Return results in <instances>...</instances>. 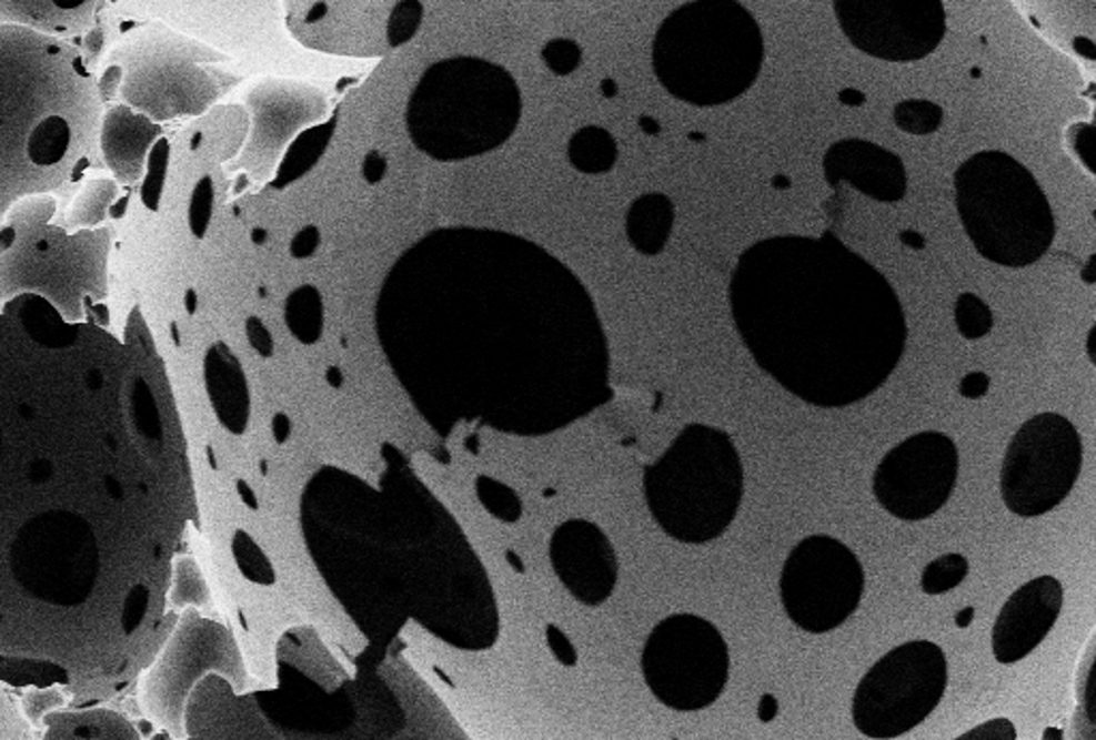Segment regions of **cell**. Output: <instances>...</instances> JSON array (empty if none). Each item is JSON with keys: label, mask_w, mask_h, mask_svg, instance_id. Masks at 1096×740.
Returning <instances> with one entry per match:
<instances>
[{"label": "cell", "mask_w": 1096, "mask_h": 740, "mask_svg": "<svg viewBox=\"0 0 1096 740\" xmlns=\"http://www.w3.org/2000/svg\"><path fill=\"white\" fill-rule=\"evenodd\" d=\"M945 112L929 99H906L893 108V122L908 135H929L943 126Z\"/></svg>", "instance_id": "obj_18"}, {"label": "cell", "mask_w": 1096, "mask_h": 740, "mask_svg": "<svg viewBox=\"0 0 1096 740\" xmlns=\"http://www.w3.org/2000/svg\"><path fill=\"white\" fill-rule=\"evenodd\" d=\"M549 557L557 580L579 604L597 608L617 587L620 561L613 541L595 523L570 518L549 544Z\"/></svg>", "instance_id": "obj_13"}, {"label": "cell", "mask_w": 1096, "mask_h": 740, "mask_svg": "<svg viewBox=\"0 0 1096 740\" xmlns=\"http://www.w3.org/2000/svg\"><path fill=\"white\" fill-rule=\"evenodd\" d=\"M947 685V655L938 645H899L861 677L851 702L853 726L865 739H899L938 709Z\"/></svg>", "instance_id": "obj_8"}, {"label": "cell", "mask_w": 1096, "mask_h": 740, "mask_svg": "<svg viewBox=\"0 0 1096 740\" xmlns=\"http://www.w3.org/2000/svg\"><path fill=\"white\" fill-rule=\"evenodd\" d=\"M385 170H388V163L380 152L373 150L366 154V159L362 163V174H364L366 182L378 184L380 180L384 179Z\"/></svg>", "instance_id": "obj_35"}, {"label": "cell", "mask_w": 1096, "mask_h": 740, "mask_svg": "<svg viewBox=\"0 0 1096 740\" xmlns=\"http://www.w3.org/2000/svg\"><path fill=\"white\" fill-rule=\"evenodd\" d=\"M101 48H103V30H90L89 34H87V50H89L92 57H99Z\"/></svg>", "instance_id": "obj_38"}, {"label": "cell", "mask_w": 1096, "mask_h": 740, "mask_svg": "<svg viewBox=\"0 0 1096 740\" xmlns=\"http://www.w3.org/2000/svg\"><path fill=\"white\" fill-rule=\"evenodd\" d=\"M741 343L788 394L818 409L869 398L899 366L908 322L887 276L831 230L763 237L728 281Z\"/></svg>", "instance_id": "obj_2"}, {"label": "cell", "mask_w": 1096, "mask_h": 740, "mask_svg": "<svg viewBox=\"0 0 1096 740\" xmlns=\"http://www.w3.org/2000/svg\"><path fill=\"white\" fill-rule=\"evenodd\" d=\"M120 75H122L120 67H110L105 71V75L101 78V94H103V99H110V97L117 94V90L120 87Z\"/></svg>", "instance_id": "obj_37"}, {"label": "cell", "mask_w": 1096, "mask_h": 740, "mask_svg": "<svg viewBox=\"0 0 1096 740\" xmlns=\"http://www.w3.org/2000/svg\"><path fill=\"white\" fill-rule=\"evenodd\" d=\"M244 186H247V179H244V176H240V180H238L237 182V189H234V191H237V193H240V191H242Z\"/></svg>", "instance_id": "obj_48"}, {"label": "cell", "mask_w": 1096, "mask_h": 740, "mask_svg": "<svg viewBox=\"0 0 1096 740\" xmlns=\"http://www.w3.org/2000/svg\"><path fill=\"white\" fill-rule=\"evenodd\" d=\"M69 129L60 119L46 120L30 138V156L34 163H57L67 152Z\"/></svg>", "instance_id": "obj_23"}, {"label": "cell", "mask_w": 1096, "mask_h": 740, "mask_svg": "<svg viewBox=\"0 0 1096 740\" xmlns=\"http://www.w3.org/2000/svg\"><path fill=\"white\" fill-rule=\"evenodd\" d=\"M549 640H551V647H553L555 657H557L562 663H565V666L576 663V652H574V649L570 647V642L563 638V633H560V631L555 633V629L551 627V629H549Z\"/></svg>", "instance_id": "obj_36"}, {"label": "cell", "mask_w": 1096, "mask_h": 740, "mask_svg": "<svg viewBox=\"0 0 1096 740\" xmlns=\"http://www.w3.org/2000/svg\"><path fill=\"white\" fill-rule=\"evenodd\" d=\"M745 472L731 435L687 424L643 472V495L655 525L690 546L715 541L740 514Z\"/></svg>", "instance_id": "obj_4"}, {"label": "cell", "mask_w": 1096, "mask_h": 740, "mask_svg": "<svg viewBox=\"0 0 1096 740\" xmlns=\"http://www.w3.org/2000/svg\"><path fill=\"white\" fill-rule=\"evenodd\" d=\"M1084 467V442L1065 415L1045 412L1010 437L1001 469V497L1010 514L1038 518L1067 499Z\"/></svg>", "instance_id": "obj_9"}, {"label": "cell", "mask_w": 1096, "mask_h": 740, "mask_svg": "<svg viewBox=\"0 0 1096 740\" xmlns=\"http://www.w3.org/2000/svg\"><path fill=\"white\" fill-rule=\"evenodd\" d=\"M957 740H1015V726L1008 719H994Z\"/></svg>", "instance_id": "obj_31"}, {"label": "cell", "mask_w": 1096, "mask_h": 740, "mask_svg": "<svg viewBox=\"0 0 1096 740\" xmlns=\"http://www.w3.org/2000/svg\"><path fill=\"white\" fill-rule=\"evenodd\" d=\"M320 244V232L315 227H304L302 232H298L296 237L292 240V246H290V253L296 257V260H306L315 253Z\"/></svg>", "instance_id": "obj_32"}, {"label": "cell", "mask_w": 1096, "mask_h": 740, "mask_svg": "<svg viewBox=\"0 0 1096 740\" xmlns=\"http://www.w3.org/2000/svg\"><path fill=\"white\" fill-rule=\"evenodd\" d=\"M675 204L664 193H645L625 212V236L641 255H660L673 234Z\"/></svg>", "instance_id": "obj_16"}, {"label": "cell", "mask_w": 1096, "mask_h": 740, "mask_svg": "<svg viewBox=\"0 0 1096 740\" xmlns=\"http://www.w3.org/2000/svg\"><path fill=\"white\" fill-rule=\"evenodd\" d=\"M247 332H249V341L253 343V347L264 354V356H270V349H272V341H270V334H268L264 324L258 320V317H249L247 322Z\"/></svg>", "instance_id": "obj_34"}, {"label": "cell", "mask_w": 1096, "mask_h": 740, "mask_svg": "<svg viewBox=\"0 0 1096 740\" xmlns=\"http://www.w3.org/2000/svg\"><path fill=\"white\" fill-rule=\"evenodd\" d=\"M968 559L957 553H948L927 562L921 574V591L925 595H945L957 589L968 576Z\"/></svg>", "instance_id": "obj_19"}, {"label": "cell", "mask_w": 1096, "mask_h": 740, "mask_svg": "<svg viewBox=\"0 0 1096 740\" xmlns=\"http://www.w3.org/2000/svg\"><path fill=\"white\" fill-rule=\"evenodd\" d=\"M540 57L555 75H572L583 62V50L572 39H553L542 48Z\"/></svg>", "instance_id": "obj_26"}, {"label": "cell", "mask_w": 1096, "mask_h": 740, "mask_svg": "<svg viewBox=\"0 0 1096 740\" xmlns=\"http://www.w3.org/2000/svg\"><path fill=\"white\" fill-rule=\"evenodd\" d=\"M1077 698H1079L1084 740H1096V631L1088 645V651L1084 655Z\"/></svg>", "instance_id": "obj_22"}, {"label": "cell", "mask_w": 1096, "mask_h": 740, "mask_svg": "<svg viewBox=\"0 0 1096 740\" xmlns=\"http://www.w3.org/2000/svg\"><path fill=\"white\" fill-rule=\"evenodd\" d=\"M1082 278H1084V283H1088V285L1096 283V255H1093V257L1088 260V264H1086L1084 270H1082Z\"/></svg>", "instance_id": "obj_40"}, {"label": "cell", "mask_w": 1096, "mask_h": 740, "mask_svg": "<svg viewBox=\"0 0 1096 740\" xmlns=\"http://www.w3.org/2000/svg\"><path fill=\"white\" fill-rule=\"evenodd\" d=\"M904 240H906V242L911 240L915 249H921V246H923V237L917 236V234H904Z\"/></svg>", "instance_id": "obj_46"}, {"label": "cell", "mask_w": 1096, "mask_h": 740, "mask_svg": "<svg viewBox=\"0 0 1096 740\" xmlns=\"http://www.w3.org/2000/svg\"><path fill=\"white\" fill-rule=\"evenodd\" d=\"M184 306H187L189 315H193V313L198 311V294H195L193 290H189V292L184 294Z\"/></svg>", "instance_id": "obj_41"}, {"label": "cell", "mask_w": 1096, "mask_h": 740, "mask_svg": "<svg viewBox=\"0 0 1096 740\" xmlns=\"http://www.w3.org/2000/svg\"><path fill=\"white\" fill-rule=\"evenodd\" d=\"M620 156L617 140L602 126H581L567 144V161L581 174H609Z\"/></svg>", "instance_id": "obj_17"}, {"label": "cell", "mask_w": 1096, "mask_h": 740, "mask_svg": "<svg viewBox=\"0 0 1096 740\" xmlns=\"http://www.w3.org/2000/svg\"><path fill=\"white\" fill-rule=\"evenodd\" d=\"M955 207L978 255L996 266H1033L1056 237L1052 204L1035 174L1005 150H978L953 174Z\"/></svg>", "instance_id": "obj_6"}, {"label": "cell", "mask_w": 1096, "mask_h": 740, "mask_svg": "<svg viewBox=\"0 0 1096 740\" xmlns=\"http://www.w3.org/2000/svg\"><path fill=\"white\" fill-rule=\"evenodd\" d=\"M394 22L390 27V43L392 45H401L405 43L408 39L414 37L415 30L420 27V20H422V4L420 2H403V4H396L394 7Z\"/></svg>", "instance_id": "obj_29"}, {"label": "cell", "mask_w": 1096, "mask_h": 740, "mask_svg": "<svg viewBox=\"0 0 1096 740\" xmlns=\"http://www.w3.org/2000/svg\"><path fill=\"white\" fill-rule=\"evenodd\" d=\"M865 591L859 557L831 535H810L786 557L780 574V601L801 631L821 636L842 627Z\"/></svg>", "instance_id": "obj_10"}, {"label": "cell", "mask_w": 1096, "mask_h": 740, "mask_svg": "<svg viewBox=\"0 0 1096 740\" xmlns=\"http://www.w3.org/2000/svg\"><path fill=\"white\" fill-rule=\"evenodd\" d=\"M1068 142L1082 165L1096 176V124H1075L1068 131Z\"/></svg>", "instance_id": "obj_30"}, {"label": "cell", "mask_w": 1096, "mask_h": 740, "mask_svg": "<svg viewBox=\"0 0 1096 740\" xmlns=\"http://www.w3.org/2000/svg\"><path fill=\"white\" fill-rule=\"evenodd\" d=\"M953 317H955V327H957L959 336H964L966 341L985 338L994 327V313H992L989 304L983 297L971 294V292L959 294V297L955 300Z\"/></svg>", "instance_id": "obj_20"}, {"label": "cell", "mask_w": 1096, "mask_h": 740, "mask_svg": "<svg viewBox=\"0 0 1096 740\" xmlns=\"http://www.w3.org/2000/svg\"><path fill=\"white\" fill-rule=\"evenodd\" d=\"M989 392V377L981 371H975V373H968L962 382H959V394L964 398H971V401H977V398H983L985 394Z\"/></svg>", "instance_id": "obj_33"}, {"label": "cell", "mask_w": 1096, "mask_h": 740, "mask_svg": "<svg viewBox=\"0 0 1096 740\" xmlns=\"http://www.w3.org/2000/svg\"><path fill=\"white\" fill-rule=\"evenodd\" d=\"M200 140H202V133H195L193 140H191V149H198L200 146Z\"/></svg>", "instance_id": "obj_47"}, {"label": "cell", "mask_w": 1096, "mask_h": 740, "mask_svg": "<svg viewBox=\"0 0 1096 740\" xmlns=\"http://www.w3.org/2000/svg\"><path fill=\"white\" fill-rule=\"evenodd\" d=\"M450 428L546 437L611 403V349L585 283L534 240L440 230L415 255Z\"/></svg>", "instance_id": "obj_1"}, {"label": "cell", "mask_w": 1096, "mask_h": 740, "mask_svg": "<svg viewBox=\"0 0 1096 740\" xmlns=\"http://www.w3.org/2000/svg\"><path fill=\"white\" fill-rule=\"evenodd\" d=\"M212 204H214V191H212V180L207 176V179H202L195 184L193 195H191L189 225H191L193 236L204 237V234H207L210 214H212Z\"/></svg>", "instance_id": "obj_28"}, {"label": "cell", "mask_w": 1096, "mask_h": 740, "mask_svg": "<svg viewBox=\"0 0 1096 740\" xmlns=\"http://www.w3.org/2000/svg\"><path fill=\"white\" fill-rule=\"evenodd\" d=\"M973 617H975V610H973V608H966L964 612H959V615H957L955 622H957L959 627H968V622L973 621Z\"/></svg>", "instance_id": "obj_42"}, {"label": "cell", "mask_w": 1096, "mask_h": 740, "mask_svg": "<svg viewBox=\"0 0 1096 740\" xmlns=\"http://www.w3.org/2000/svg\"><path fill=\"white\" fill-rule=\"evenodd\" d=\"M833 13L859 52L887 62L927 59L947 34L941 0H835Z\"/></svg>", "instance_id": "obj_12"}, {"label": "cell", "mask_w": 1096, "mask_h": 740, "mask_svg": "<svg viewBox=\"0 0 1096 740\" xmlns=\"http://www.w3.org/2000/svg\"><path fill=\"white\" fill-rule=\"evenodd\" d=\"M523 114V94L502 64L474 57L438 62L410 103L418 149L463 161L504 146Z\"/></svg>", "instance_id": "obj_5"}, {"label": "cell", "mask_w": 1096, "mask_h": 740, "mask_svg": "<svg viewBox=\"0 0 1096 740\" xmlns=\"http://www.w3.org/2000/svg\"><path fill=\"white\" fill-rule=\"evenodd\" d=\"M267 240H268L267 230H262V227H255V230L251 232V242H253V244H258V246H260V244H264Z\"/></svg>", "instance_id": "obj_43"}, {"label": "cell", "mask_w": 1096, "mask_h": 740, "mask_svg": "<svg viewBox=\"0 0 1096 740\" xmlns=\"http://www.w3.org/2000/svg\"><path fill=\"white\" fill-rule=\"evenodd\" d=\"M477 495L482 504L491 514H495L500 520L505 523H516L523 514L521 499L512 488H507L502 481H495L491 477H480L477 479Z\"/></svg>", "instance_id": "obj_25"}, {"label": "cell", "mask_w": 1096, "mask_h": 740, "mask_svg": "<svg viewBox=\"0 0 1096 740\" xmlns=\"http://www.w3.org/2000/svg\"><path fill=\"white\" fill-rule=\"evenodd\" d=\"M957 477L955 442L941 430H923L883 456L872 477V493L893 518L921 523L948 504Z\"/></svg>", "instance_id": "obj_11"}, {"label": "cell", "mask_w": 1096, "mask_h": 740, "mask_svg": "<svg viewBox=\"0 0 1096 740\" xmlns=\"http://www.w3.org/2000/svg\"><path fill=\"white\" fill-rule=\"evenodd\" d=\"M114 197V184L112 182H90L89 186L80 193L78 202L71 210L69 223L73 227L78 225H94L105 216V207Z\"/></svg>", "instance_id": "obj_24"}, {"label": "cell", "mask_w": 1096, "mask_h": 740, "mask_svg": "<svg viewBox=\"0 0 1096 740\" xmlns=\"http://www.w3.org/2000/svg\"><path fill=\"white\" fill-rule=\"evenodd\" d=\"M1086 354H1088V359L1093 362V366H1096V322L1095 326L1090 327L1088 338H1086Z\"/></svg>", "instance_id": "obj_39"}, {"label": "cell", "mask_w": 1096, "mask_h": 740, "mask_svg": "<svg viewBox=\"0 0 1096 740\" xmlns=\"http://www.w3.org/2000/svg\"><path fill=\"white\" fill-rule=\"evenodd\" d=\"M1077 48H1079V52H1082V54L1096 59V50L1093 45H1090V41H1079V45H1077Z\"/></svg>", "instance_id": "obj_44"}, {"label": "cell", "mask_w": 1096, "mask_h": 740, "mask_svg": "<svg viewBox=\"0 0 1096 740\" xmlns=\"http://www.w3.org/2000/svg\"><path fill=\"white\" fill-rule=\"evenodd\" d=\"M122 197H124V200H122V204L112 207V216H114V219H120V216L124 214V207H127V202H129V195H122Z\"/></svg>", "instance_id": "obj_45"}, {"label": "cell", "mask_w": 1096, "mask_h": 740, "mask_svg": "<svg viewBox=\"0 0 1096 740\" xmlns=\"http://www.w3.org/2000/svg\"><path fill=\"white\" fill-rule=\"evenodd\" d=\"M641 675L653 700L673 712H703L731 681V651L705 617L680 612L657 622L641 652Z\"/></svg>", "instance_id": "obj_7"}, {"label": "cell", "mask_w": 1096, "mask_h": 740, "mask_svg": "<svg viewBox=\"0 0 1096 740\" xmlns=\"http://www.w3.org/2000/svg\"><path fill=\"white\" fill-rule=\"evenodd\" d=\"M168 156H170V144L165 140H159L150 152L149 179L142 189V202L150 210L159 207V197L168 172Z\"/></svg>", "instance_id": "obj_27"}, {"label": "cell", "mask_w": 1096, "mask_h": 740, "mask_svg": "<svg viewBox=\"0 0 1096 740\" xmlns=\"http://www.w3.org/2000/svg\"><path fill=\"white\" fill-rule=\"evenodd\" d=\"M823 172L831 189L851 184L881 204L902 202L908 191V172L899 154L861 138L831 144L823 156Z\"/></svg>", "instance_id": "obj_15"}, {"label": "cell", "mask_w": 1096, "mask_h": 740, "mask_svg": "<svg viewBox=\"0 0 1096 740\" xmlns=\"http://www.w3.org/2000/svg\"><path fill=\"white\" fill-rule=\"evenodd\" d=\"M652 62L668 94L694 108H717L754 87L765 39L758 20L737 0H694L660 22Z\"/></svg>", "instance_id": "obj_3"}, {"label": "cell", "mask_w": 1096, "mask_h": 740, "mask_svg": "<svg viewBox=\"0 0 1096 740\" xmlns=\"http://www.w3.org/2000/svg\"><path fill=\"white\" fill-rule=\"evenodd\" d=\"M1065 608V587L1054 576H1037L1010 592L992 627V652L998 663L1026 659L1049 636Z\"/></svg>", "instance_id": "obj_14"}, {"label": "cell", "mask_w": 1096, "mask_h": 740, "mask_svg": "<svg viewBox=\"0 0 1096 740\" xmlns=\"http://www.w3.org/2000/svg\"><path fill=\"white\" fill-rule=\"evenodd\" d=\"M334 131V120L328 122V124H322V126H315L311 131H306L298 142L292 144V150L281 168V174L279 179L283 180H294L298 174H300V163H304V170L311 168L315 163V159L322 154V150L326 149L328 140Z\"/></svg>", "instance_id": "obj_21"}]
</instances>
